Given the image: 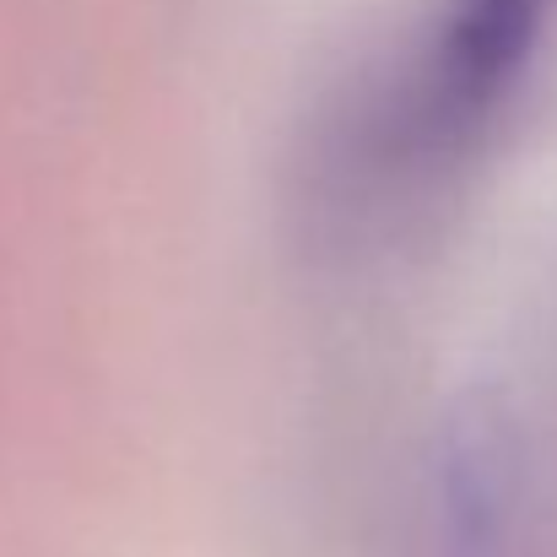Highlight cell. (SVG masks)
<instances>
[{
    "instance_id": "cell-1",
    "label": "cell",
    "mask_w": 557,
    "mask_h": 557,
    "mask_svg": "<svg viewBox=\"0 0 557 557\" xmlns=\"http://www.w3.org/2000/svg\"><path fill=\"white\" fill-rule=\"evenodd\" d=\"M553 0H455L422 71L417 131L428 147H466L509 103Z\"/></svg>"
}]
</instances>
